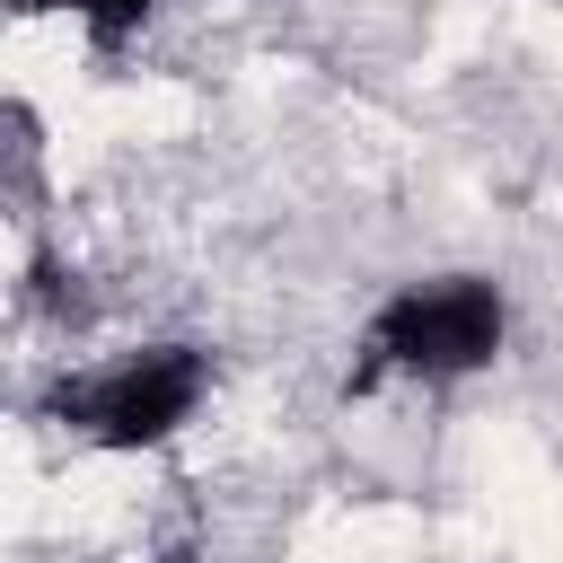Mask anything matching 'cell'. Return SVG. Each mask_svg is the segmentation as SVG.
<instances>
[{
  "instance_id": "obj_1",
  "label": "cell",
  "mask_w": 563,
  "mask_h": 563,
  "mask_svg": "<svg viewBox=\"0 0 563 563\" xmlns=\"http://www.w3.org/2000/svg\"><path fill=\"white\" fill-rule=\"evenodd\" d=\"M510 352V290L493 273H405L352 334V396L369 387H466Z\"/></svg>"
},
{
  "instance_id": "obj_2",
  "label": "cell",
  "mask_w": 563,
  "mask_h": 563,
  "mask_svg": "<svg viewBox=\"0 0 563 563\" xmlns=\"http://www.w3.org/2000/svg\"><path fill=\"white\" fill-rule=\"evenodd\" d=\"M220 369H211V343L194 334H158V343H123L106 361H79L44 387V422L79 449H106V457H150L167 440H185L211 405Z\"/></svg>"
},
{
  "instance_id": "obj_3",
  "label": "cell",
  "mask_w": 563,
  "mask_h": 563,
  "mask_svg": "<svg viewBox=\"0 0 563 563\" xmlns=\"http://www.w3.org/2000/svg\"><path fill=\"white\" fill-rule=\"evenodd\" d=\"M35 9H53V18H70V26H88L97 44H132L167 0H35Z\"/></svg>"
}]
</instances>
